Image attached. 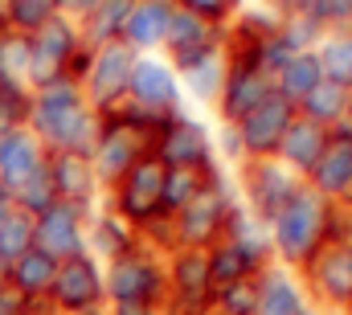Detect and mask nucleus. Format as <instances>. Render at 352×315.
I'll return each mask as SVG.
<instances>
[{
	"mask_svg": "<svg viewBox=\"0 0 352 315\" xmlns=\"http://www.w3.org/2000/svg\"><path fill=\"white\" fill-rule=\"evenodd\" d=\"M102 115L82 94L78 78H58L29 90V131L45 144V152H78L90 156L98 144Z\"/></svg>",
	"mask_w": 352,
	"mask_h": 315,
	"instance_id": "obj_1",
	"label": "nucleus"
},
{
	"mask_svg": "<svg viewBox=\"0 0 352 315\" xmlns=\"http://www.w3.org/2000/svg\"><path fill=\"white\" fill-rule=\"evenodd\" d=\"M332 230V205L328 197H320L316 188L299 184L291 193V201L270 217V234H274V250L287 262H307Z\"/></svg>",
	"mask_w": 352,
	"mask_h": 315,
	"instance_id": "obj_2",
	"label": "nucleus"
},
{
	"mask_svg": "<svg viewBox=\"0 0 352 315\" xmlns=\"http://www.w3.org/2000/svg\"><path fill=\"white\" fill-rule=\"evenodd\" d=\"M164 176H168V164L156 156L135 160L115 184H111V205L119 217H127L135 230L152 226L156 217H164Z\"/></svg>",
	"mask_w": 352,
	"mask_h": 315,
	"instance_id": "obj_3",
	"label": "nucleus"
},
{
	"mask_svg": "<svg viewBox=\"0 0 352 315\" xmlns=\"http://www.w3.org/2000/svg\"><path fill=\"white\" fill-rule=\"evenodd\" d=\"M29 50H33V58H29V90H37V86H45V82L66 78L70 66H74V58L87 50L82 25H78L74 17H66V12H54V17L29 37Z\"/></svg>",
	"mask_w": 352,
	"mask_h": 315,
	"instance_id": "obj_4",
	"label": "nucleus"
},
{
	"mask_svg": "<svg viewBox=\"0 0 352 315\" xmlns=\"http://www.w3.org/2000/svg\"><path fill=\"white\" fill-rule=\"evenodd\" d=\"M45 307L54 315H90L107 307V287H102V262L94 254H74L58 262L54 287L45 295Z\"/></svg>",
	"mask_w": 352,
	"mask_h": 315,
	"instance_id": "obj_5",
	"label": "nucleus"
},
{
	"mask_svg": "<svg viewBox=\"0 0 352 315\" xmlns=\"http://www.w3.org/2000/svg\"><path fill=\"white\" fill-rule=\"evenodd\" d=\"M135 58L140 54L127 41H107V45L90 50L87 74H82V94H87V102L98 115L127 102V82H131V70H135Z\"/></svg>",
	"mask_w": 352,
	"mask_h": 315,
	"instance_id": "obj_6",
	"label": "nucleus"
},
{
	"mask_svg": "<svg viewBox=\"0 0 352 315\" xmlns=\"http://www.w3.org/2000/svg\"><path fill=\"white\" fill-rule=\"evenodd\" d=\"M102 287H107V303H160L164 274L156 258L144 246H135L102 266Z\"/></svg>",
	"mask_w": 352,
	"mask_h": 315,
	"instance_id": "obj_7",
	"label": "nucleus"
},
{
	"mask_svg": "<svg viewBox=\"0 0 352 315\" xmlns=\"http://www.w3.org/2000/svg\"><path fill=\"white\" fill-rule=\"evenodd\" d=\"M230 213H234V205L226 201V193H221L217 180H213V184H205L180 213H173L168 221H173V230H176L180 250H209V246L221 241Z\"/></svg>",
	"mask_w": 352,
	"mask_h": 315,
	"instance_id": "obj_8",
	"label": "nucleus"
},
{
	"mask_svg": "<svg viewBox=\"0 0 352 315\" xmlns=\"http://www.w3.org/2000/svg\"><path fill=\"white\" fill-rule=\"evenodd\" d=\"M295 115H299V107H295L291 98H283L278 90L266 94L250 115L238 119V140H242V148L254 160L278 156V144H283V135H287V127H291Z\"/></svg>",
	"mask_w": 352,
	"mask_h": 315,
	"instance_id": "obj_9",
	"label": "nucleus"
},
{
	"mask_svg": "<svg viewBox=\"0 0 352 315\" xmlns=\"http://www.w3.org/2000/svg\"><path fill=\"white\" fill-rule=\"evenodd\" d=\"M87 221H90V209L70 205V201H54L45 213H37L33 241H37V250H45L50 258L66 262V258H74V254H87Z\"/></svg>",
	"mask_w": 352,
	"mask_h": 315,
	"instance_id": "obj_10",
	"label": "nucleus"
},
{
	"mask_svg": "<svg viewBox=\"0 0 352 315\" xmlns=\"http://www.w3.org/2000/svg\"><path fill=\"white\" fill-rule=\"evenodd\" d=\"M176 98H180V86H176L173 66L160 62V58L140 54L135 58V70H131V82H127V102L140 107V111H148V115L173 119Z\"/></svg>",
	"mask_w": 352,
	"mask_h": 315,
	"instance_id": "obj_11",
	"label": "nucleus"
},
{
	"mask_svg": "<svg viewBox=\"0 0 352 315\" xmlns=\"http://www.w3.org/2000/svg\"><path fill=\"white\" fill-rule=\"evenodd\" d=\"M45 144L29 131V123L25 127H12V131H4L0 135V188L12 197L16 188H25L41 168H45Z\"/></svg>",
	"mask_w": 352,
	"mask_h": 315,
	"instance_id": "obj_12",
	"label": "nucleus"
},
{
	"mask_svg": "<svg viewBox=\"0 0 352 315\" xmlns=\"http://www.w3.org/2000/svg\"><path fill=\"white\" fill-rule=\"evenodd\" d=\"M303 266L311 274V287L328 303L352 307V241H324Z\"/></svg>",
	"mask_w": 352,
	"mask_h": 315,
	"instance_id": "obj_13",
	"label": "nucleus"
},
{
	"mask_svg": "<svg viewBox=\"0 0 352 315\" xmlns=\"http://www.w3.org/2000/svg\"><path fill=\"white\" fill-rule=\"evenodd\" d=\"M352 184V123H336L328 131V144L316 160V168L307 172V188H316L320 197H344Z\"/></svg>",
	"mask_w": 352,
	"mask_h": 315,
	"instance_id": "obj_14",
	"label": "nucleus"
},
{
	"mask_svg": "<svg viewBox=\"0 0 352 315\" xmlns=\"http://www.w3.org/2000/svg\"><path fill=\"white\" fill-rule=\"evenodd\" d=\"M266 94H274V74H266L258 62H230L226 66V86H221V115L238 123L250 115Z\"/></svg>",
	"mask_w": 352,
	"mask_h": 315,
	"instance_id": "obj_15",
	"label": "nucleus"
},
{
	"mask_svg": "<svg viewBox=\"0 0 352 315\" xmlns=\"http://www.w3.org/2000/svg\"><path fill=\"white\" fill-rule=\"evenodd\" d=\"M164 45H168L176 66L188 70V66H197L201 58H209L217 50V37H213V25L205 17H197V12H188V8L176 4L173 21H168V33H164Z\"/></svg>",
	"mask_w": 352,
	"mask_h": 315,
	"instance_id": "obj_16",
	"label": "nucleus"
},
{
	"mask_svg": "<svg viewBox=\"0 0 352 315\" xmlns=\"http://www.w3.org/2000/svg\"><path fill=\"white\" fill-rule=\"evenodd\" d=\"M50 180H54V193L58 201H70V205H82L94 213V197H98V176H94V164L90 156L78 152H50Z\"/></svg>",
	"mask_w": 352,
	"mask_h": 315,
	"instance_id": "obj_17",
	"label": "nucleus"
},
{
	"mask_svg": "<svg viewBox=\"0 0 352 315\" xmlns=\"http://www.w3.org/2000/svg\"><path fill=\"white\" fill-rule=\"evenodd\" d=\"M299 184H295V176H291V168L287 164H274V160H254L250 168H246V193H250V205H254V213L258 217H274L287 201H291V193H295Z\"/></svg>",
	"mask_w": 352,
	"mask_h": 315,
	"instance_id": "obj_18",
	"label": "nucleus"
},
{
	"mask_svg": "<svg viewBox=\"0 0 352 315\" xmlns=\"http://www.w3.org/2000/svg\"><path fill=\"white\" fill-rule=\"evenodd\" d=\"M156 156L168 168H209V135L192 119H168L156 140Z\"/></svg>",
	"mask_w": 352,
	"mask_h": 315,
	"instance_id": "obj_19",
	"label": "nucleus"
},
{
	"mask_svg": "<svg viewBox=\"0 0 352 315\" xmlns=\"http://www.w3.org/2000/svg\"><path fill=\"white\" fill-rule=\"evenodd\" d=\"M140 246V230L119 217L115 209H94L87 221V250L98 258V262H115L119 254L135 250Z\"/></svg>",
	"mask_w": 352,
	"mask_h": 315,
	"instance_id": "obj_20",
	"label": "nucleus"
},
{
	"mask_svg": "<svg viewBox=\"0 0 352 315\" xmlns=\"http://www.w3.org/2000/svg\"><path fill=\"white\" fill-rule=\"evenodd\" d=\"M173 291L188 312H205L213 299V279H209V250H180L173 258Z\"/></svg>",
	"mask_w": 352,
	"mask_h": 315,
	"instance_id": "obj_21",
	"label": "nucleus"
},
{
	"mask_svg": "<svg viewBox=\"0 0 352 315\" xmlns=\"http://www.w3.org/2000/svg\"><path fill=\"white\" fill-rule=\"evenodd\" d=\"M173 8H176V0H135L131 12H127V25H123L119 41H127L135 54H148L152 45H164Z\"/></svg>",
	"mask_w": 352,
	"mask_h": 315,
	"instance_id": "obj_22",
	"label": "nucleus"
},
{
	"mask_svg": "<svg viewBox=\"0 0 352 315\" xmlns=\"http://www.w3.org/2000/svg\"><path fill=\"white\" fill-rule=\"evenodd\" d=\"M54 274H58V258H50L45 250H29L21 254L12 266H4V283L25 299V303H45L50 287H54Z\"/></svg>",
	"mask_w": 352,
	"mask_h": 315,
	"instance_id": "obj_23",
	"label": "nucleus"
},
{
	"mask_svg": "<svg viewBox=\"0 0 352 315\" xmlns=\"http://www.w3.org/2000/svg\"><path fill=\"white\" fill-rule=\"evenodd\" d=\"M324 144H328V127H320V123L295 115L291 127H287V135H283V144H278V156H283L287 168L311 172L316 160H320V152H324Z\"/></svg>",
	"mask_w": 352,
	"mask_h": 315,
	"instance_id": "obj_24",
	"label": "nucleus"
},
{
	"mask_svg": "<svg viewBox=\"0 0 352 315\" xmlns=\"http://www.w3.org/2000/svg\"><path fill=\"white\" fill-rule=\"evenodd\" d=\"M320 82H324L320 54H316V50H299V54H291V58L278 66V74H274V90L299 107V102H303V98H307Z\"/></svg>",
	"mask_w": 352,
	"mask_h": 315,
	"instance_id": "obj_25",
	"label": "nucleus"
},
{
	"mask_svg": "<svg viewBox=\"0 0 352 315\" xmlns=\"http://www.w3.org/2000/svg\"><path fill=\"white\" fill-rule=\"evenodd\" d=\"M299 115L303 119H311V123H320V127H336V123H344L352 115V90L349 86H336V82H320L303 102H299Z\"/></svg>",
	"mask_w": 352,
	"mask_h": 315,
	"instance_id": "obj_26",
	"label": "nucleus"
},
{
	"mask_svg": "<svg viewBox=\"0 0 352 315\" xmlns=\"http://www.w3.org/2000/svg\"><path fill=\"white\" fill-rule=\"evenodd\" d=\"M254 315H311V307H307V299L299 295V287L287 274L266 270V274H258V307H254Z\"/></svg>",
	"mask_w": 352,
	"mask_h": 315,
	"instance_id": "obj_27",
	"label": "nucleus"
},
{
	"mask_svg": "<svg viewBox=\"0 0 352 315\" xmlns=\"http://www.w3.org/2000/svg\"><path fill=\"white\" fill-rule=\"evenodd\" d=\"M131 4H135V0H102L87 21H82V41H87L90 50H94V45H107V41H119Z\"/></svg>",
	"mask_w": 352,
	"mask_h": 315,
	"instance_id": "obj_28",
	"label": "nucleus"
},
{
	"mask_svg": "<svg viewBox=\"0 0 352 315\" xmlns=\"http://www.w3.org/2000/svg\"><path fill=\"white\" fill-rule=\"evenodd\" d=\"M54 12H58V0H0V29L33 37Z\"/></svg>",
	"mask_w": 352,
	"mask_h": 315,
	"instance_id": "obj_29",
	"label": "nucleus"
},
{
	"mask_svg": "<svg viewBox=\"0 0 352 315\" xmlns=\"http://www.w3.org/2000/svg\"><path fill=\"white\" fill-rule=\"evenodd\" d=\"M217 176H213V164L209 168H168V176H164V217H173L180 213L205 184H213Z\"/></svg>",
	"mask_w": 352,
	"mask_h": 315,
	"instance_id": "obj_30",
	"label": "nucleus"
},
{
	"mask_svg": "<svg viewBox=\"0 0 352 315\" xmlns=\"http://www.w3.org/2000/svg\"><path fill=\"white\" fill-rule=\"evenodd\" d=\"M33 230H37V217L25 213V209H8L4 221H0V266H12L21 254H29L37 241H33Z\"/></svg>",
	"mask_w": 352,
	"mask_h": 315,
	"instance_id": "obj_31",
	"label": "nucleus"
},
{
	"mask_svg": "<svg viewBox=\"0 0 352 315\" xmlns=\"http://www.w3.org/2000/svg\"><path fill=\"white\" fill-rule=\"evenodd\" d=\"M29 58H33L29 37L0 29V78L16 82V86H29Z\"/></svg>",
	"mask_w": 352,
	"mask_h": 315,
	"instance_id": "obj_32",
	"label": "nucleus"
},
{
	"mask_svg": "<svg viewBox=\"0 0 352 315\" xmlns=\"http://www.w3.org/2000/svg\"><path fill=\"white\" fill-rule=\"evenodd\" d=\"M320 66H324V78L336 82V86H349L352 90V33H336L324 41L320 50Z\"/></svg>",
	"mask_w": 352,
	"mask_h": 315,
	"instance_id": "obj_33",
	"label": "nucleus"
},
{
	"mask_svg": "<svg viewBox=\"0 0 352 315\" xmlns=\"http://www.w3.org/2000/svg\"><path fill=\"white\" fill-rule=\"evenodd\" d=\"M184 78L192 86L197 98H221V86H226V66H221V50H213L209 58H201L197 66L184 70Z\"/></svg>",
	"mask_w": 352,
	"mask_h": 315,
	"instance_id": "obj_34",
	"label": "nucleus"
},
{
	"mask_svg": "<svg viewBox=\"0 0 352 315\" xmlns=\"http://www.w3.org/2000/svg\"><path fill=\"white\" fill-rule=\"evenodd\" d=\"M45 164H50V160H45ZM54 201H58V193H54L50 168H41L25 188H16V193H12V205H16V209H25V213H33V217H37V213H45Z\"/></svg>",
	"mask_w": 352,
	"mask_h": 315,
	"instance_id": "obj_35",
	"label": "nucleus"
},
{
	"mask_svg": "<svg viewBox=\"0 0 352 315\" xmlns=\"http://www.w3.org/2000/svg\"><path fill=\"white\" fill-rule=\"evenodd\" d=\"M29 123V86L0 78V135Z\"/></svg>",
	"mask_w": 352,
	"mask_h": 315,
	"instance_id": "obj_36",
	"label": "nucleus"
},
{
	"mask_svg": "<svg viewBox=\"0 0 352 315\" xmlns=\"http://www.w3.org/2000/svg\"><path fill=\"white\" fill-rule=\"evenodd\" d=\"M213 299H217V312L221 315H254V307H258V274L246 279V283L213 291Z\"/></svg>",
	"mask_w": 352,
	"mask_h": 315,
	"instance_id": "obj_37",
	"label": "nucleus"
},
{
	"mask_svg": "<svg viewBox=\"0 0 352 315\" xmlns=\"http://www.w3.org/2000/svg\"><path fill=\"white\" fill-rule=\"evenodd\" d=\"M299 17L311 25H349L352 21V0H299Z\"/></svg>",
	"mask_w": 352,
	"mask_h": 315,
	"instance_id": "obj_38",
	"label": "nucleus"
},
{
	"mask_svg": "<svg viewBox=\"0 0 352 315\" xmlns=\"http://www.w3.org/2000/svg\"><path fill=\"white\" fill-rule=\"evenodd\" d=\"M176 4L188 8V12H197V17H205L209 25L221 21V17H230V12L238 8V0H176Z\"/></svg>",
	"mask_w": 352,
	"mask_h": 315,
	"instance_id": "obj_39",
	"label": "nucleus"
},
{
	"mask_svg": "<svg viewBox=\"0 0 352 315\" xmlns=\"http://www.w3.org/2000/svg\"><path fill=\"white\" fill-rule=\"evenodd\" d=\"M98 4H102V0H58V12H66V17H74V21L82 25Z\"/></svg>",
	"mask_w": 352,
	"mask_h": 315,
	"instance_id": "obj_40",
	"label": "nucleus"
},
{
	"mask_svg": "<svg viewBox=\"0 0 352 315\" xmlns=\"http://www.w3.org/2000/svg\"><path fill=\"white\" fill-rule=\"evenodd\" d=\"M25 307H29V303H25L8 283H0V315H21Z\"/></svg>",
	"mask_w": 352,
	"mask_h": 315,
	"instance_id": "obj_41",
	"label": "nucleus"
},
{
	"mask_svg": "<svg viewBox=\"0 0 352 315\" xmlns=\"http://www.w3.org/2000/svg\"><path fill=\"white\" fill-rule=\"evenodd\" d=\"M107 315H160L156 303H107Z\"/></svg>",
	"mask_w": 352,
	"mask_h": 315,
	"instance_id": "obj_42",
	"label": "nucleus"
},
{
	"mask_svg": "<svg viewBox=\"0 0 352 315\" xmlns=\"http://www.w3.org/2000/svg\"><path fill=\"white\" fill-rule=\"evenodd\" d=\"M21 315H54V312H50L45 303H29V307H25V312H21Z\"/></svg>",
	"mask_w": 352,
	"mask_h": 315,
	"instance_id": "obj_43",
	"label": "nucleus"
},
{
	"mask_svg": "<svg viewBox=\"0 0 352 315\" xmlns=\"http://www.w3.org/2000/svg\"><path fill=\"white\" fill-rule=\"evenodd\" d=\"M344 201H349V205H352V184H349V193H344Z\"/></svg>",
	"mask_w": 352,
	"mask_h": 315,
	"instance_id": "obj_44",
	"label": "nucleus"
},
{
	"mask_svg": "<svg viewBox=\"0 0 352 315\" xmlns=\"http://www.w3.org/2000/svg\"><path fill=\"white\" fill-rule=\"evenodd\" d=\"M90 315H107V307H102V312H90Z\"/></svg>",
	"mask_w": 352,
	"mask_h": 315,
	"instance_id": "obj_45",
	"label": "nucleus"
},
{
	"mask_svg": "<svg viewBox=\"0 0 352 315\" xmlns=\"http://www.w3.org/2000/svg\"><path fill=\"white\" fill-rule=\"evenodd\" d=\"M287 4H295V8H299V0H287Z\"/></svg>",
	"mask_w": 352,
	"mask_h": 315,
	"instance_id": "obj_46",
	"label": "nucleus"
},
{
	"mask_svg": "<svg viewBox=\"0 0 352 315\" xmlns=\"http://www.w3.org/2000/svg\"><path fill=\"white\" fill-rule=\"evenodd\" d=\"M349 315H352V307H349Z\"/></svg>",
	"mask_w": 352,
	"mask_h": 315,
	"instance_id": "obj_47",
	"label": "nucleus"
}]
</instances>
